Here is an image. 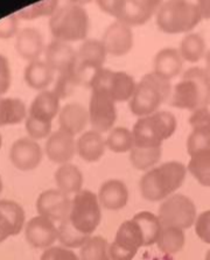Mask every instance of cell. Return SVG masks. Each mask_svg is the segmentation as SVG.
I'll list each match as a JSON object with an SVG mask.
<instances>
[{"instance_id": "obj_1", "label": "cell", "mask_w": 210, "mask_h": 260, "mask_svg": "<svg viewBox=\"0 0 210 260\" xmlns=\"http://www.w3.org/2000/svg\"><path fill=\"white\" fill-rule=\"evenodd\" d=\"M169 105L176 109L195 111L210 105V74L200 67H192L174 86Z\"/></svg>"}, {"instance_id": "obj_2", "label": "cell", "mask_w": 210, "mask_h": 260, "mask_svg": "<svg viewBox=\"0 0 210 260\" xmlns=\"http://www.w3.org/2000/svg\"><path fill=\"white\" fill-rule=\"evenodd\" d=\"M187 168L177 161H169L149 169L140 179L142 198L151 202L168 199L185 182Z\"/></svg>"}, {"instance_id": "obj_3", "label": "cell", "mask_w": 210, "mask_h": 260, "mask_svg": "<svg viewBox=\"0 0 210 260\" xmlns=\"http://www.w3.org/2000/svg\"><path fill=\"white\" fill-rule=\"evenodd\" d=\"M49 31L54 40L66 43L84 40L90 28L89 15L85 9L75 3L58 7L49 18Z\"/></svg>"}, {"instance_id": "obj_4", "label": "cell", "mask_w": 210, "mask_h": 260, "mask_svg": "<svg viewBox=\"0 0 210 260\" xmlns=\"http://www.w3.org/2000/svg\"><path fill=\"white\" fill-rule=\"evenodd\" d=\"M172 85L169 81L149 73L138 82L133 96L130 100V110L134 116L146 117L158 111L162 103L169 100Z\"/></svg>"}, {"instance_id": "obj_5", "label": "cell", "mask_w": 210, "mask_h": 260, "mask_svg": "<svg viewBox=\"0 0 210 260\" xmlns=\"http://www.w3.org/2000/svg\"><path fill=\"white\" fill-rule=\"evenodd\" d=\"M176 118L169 111H157L141 117L132 128L133 146L138 147H161L176 129Z\"/></svg>"}, {"instance_id": "obj_6", "label": "cell", "mask_w": 210, "mask_h": 260, "mask_svg": "<svg viewBox=\"0 0 210 260\" xmlns=\"http://www.w3.org/2000/svg\"><path fill=\"white\" fill-rule=\"evenodd\" d=\"M202 20L195 3L186 0H169L161 3L157 12V25L167 34L187 33Z\"/></svg>"}, {"instance_id": "obj_7", "label": "cell", "mask_w": 210, "mask_h": 260, "mask_svg": "<svg viewBox=\"0 0 210 260\" xmlns=\"http://www.w3.org/2000/svg\"><path fill=\"white\" fill-rule=\"evenodd\" d=\"M161 5L158 0H100L97 6L128 26H141L151 20Z\"/></svg>"}, {"instance_id": "obj_8", "label": "cell", "mask_w": 210, "mask_h": 260, "mask_svg": "<svg viewBox=\"0 0 210 260\" xmlns=\"http://www.w3.org/2000/svg\"><path fill=\"white\" fill-rule=\"evenodd\" d=\"M102 219L101 203L98 196L90 190H81L71 200L69 220L81 234L91 236Z\"/></svg>"}, {"instance_id": "obj_9", "label": "cell", "mask_w": 210, "mask_h": 260, "mask_svg": "<svg viewBox=\"0 0 210 260\" xmlns=\"http://www.w3.org/2000/svg\"><path fill=\"white\" fill-rule=\"evenodd\" d=\"M106 50L98 40H86L76 52L74 75L78 85L90 88L94 78L103 69L106 60Z\"/></svg>"}, {"instance_id": "obj_10", "label": "cell", "mask_w": 210, "mask_h": 260, "mask_svg": "<svg viewBox=\"0 0 210 260\" xmlns=\"http://www.w3.org/2000/svg\"><path fill=\"white\" fill-rule=\"evenodd\" d=\"M162 228L189 229L196 220V208L192 200L182 194L169 196L161 203L158 215Z\"/></svg>"}, {"instance_id": "obj_11", "label": "cell", "mask_w": 210, "mask_h": 260, "mask_svg": "<svg viewBox=\"0 0 210 260\" xmlns=\"http://www.w3.org/2000/svg\"><path fill=\"white\" fill-rule=\"evenodd\" d=\"M136 86V81L131 75L103 68L94 78L90 89L91 91H101L108 94L116 103H123L130 102Z\"/></svg>"}, {"instance_id": "obj_12", "label": "cell", "mask_w": 210, "mask_h": 260, "mask_svg": "<svg viewBox=\"0 0 210 260\" xmlns=\"http://www.w3.org/2000/svg\"><path fill=\"white\" fill-rule=\"evenodd\" d=\"M141 246H144V237L139 225L133 219L125 220L110 244L109 258L110 260H132Z\"/></svg>"}, {"instance_id": "obj_13", "label": "cell", "mask_w": 210, "mask_h": 260, "mask_svg": "<svg viewBox=\"0 0 210 260\" xmlns=\"http://www.w3.org/2000/svg\"><path fill=\"white\" fill-rule=\"evenodd\" d=\"M116 102L101 91H91L89 104V123L98 133L110 132L117 120Z\"/></svg>"}, {"instance_id": "obj_14", "label": "cell", "mask_w": 210, "mask_h": 260, "mask_svg": "<svg viewBox=\"0 0 210 260\" xmlns=\"http://www.w3.org/2000/svg\"><path fill=\"white\" fill-rule=\"evenodd\" d=\"M71 200L69 195L58 189H49L41 192L37 200L38 214L53 222H63L70 215Z\"/></svg>"}, {"instance_id": "obj_15", "label": "cell", "mask_w": 210, "mask_h": 260, "mask_svg": "<svg viewBox=\"0 0 210 260\" xmlns=\"http://www.w3.org/2000/svg\"><path fill=\"white\" fill-rule=\"evenodd\" d=\"M43 157L41 146L31 138H20L12 144L10 160L13 166L22 172H29L40 166Z\"/></svg>"}, {"instance_id": "obj_16", "label": "cell", "mask_w": 210, "mask_h": 260, "mask_svg": "<svg viewBox=\"0 0 210 260\" xmlns=\"http://www.w3.org/2000/svg\"><path fill=\"white\" fill-rule=\"evenodd\" d=\"M101 42L104 46L106 54L112 56H124L133 47V31L125 23L114 21L106 27Z\"/></svg>"}, {"instance_id": "obj_17", "label": "cell", "mask_w": 210, "mask_h": 260, "mask_svg": "<svg viewBox=\"0 0 210 260\" xmlns=\"http://www.w3.org/2000/svg\"><path fill=\"white\" fill-rule=\"evenodd\" d=\"M25 236L35 249H49L58 239V230L53 220L39 215L26 223Z\"/></svg>"}, {"instance_id": "obj_18", "label": "cell", "mask_w": 210, "mask_h": 260, "mask_svg": "<svg viewBox=\"0 0 210 260\" xmlns=\"http://www.w3.org/2000/svg\"><path fill=\"white\" fill-rule=\"evenodd\" d=\"M26 223V215L20 204L11 200L0 201V243L18 236Z\"/></svg>"}, {"instance_id": "obj_19", "label": "cell", "mask_w": 210, "mask_h": 260, "mask_svg": "<svg viewBox=\"0 0 210 260\" xmlns=\"http://www.w3.org/2000/svg\"><path fill=\"white\" fill-rule=\"evenodd\" d=\"M46 154L55 164H69L76 153V140L70 133L57 129L48 137L45 147Z\"/></svg>"}, {"instance_id": "obj_20", "label": "cell", "mask_w": 210, "mask_h": 260, "mask_svg": "<svg viewBox=\"0 0 210 260\" xmlns=\"http://www.w3.org/2000/svg\"><path fill=\"white\" fill-rule=\"evenodd\" d=\"M15 49L23 60L28 62L40 60L46 49L42 33L34 27L20 29L15 37Z\"/></svg>"}, {"instance_id": "obj_21", "label": "cell", "mask_w": 210, "mask_h": 260, "mask_svg": "<svg viewBox=\"0 0 210 260\" xmlns=\"http://www.w3.org/2000/svg\"><path fill=\"white\" fill-rule=\"evenodd\" d=\"M45 61L54 73L70 72L76 62V52L69 43L53 40L46 46Z\"/></svg>"}, {"instance_id": "obj_22", "label": "cell", "mask_w": 210, "mask_h": 260, "mask_svg": "<svg viewBox=\"0 0 210 260\" xmlns=\"http://www.w3.org/2000/svg\"><path fill=\"white\" fill-rule=\"evenodd\" d=\"M89 123V110L80 103H68L60 110L58 125L60 129L70 133L74 137L80 135Z\"/></svg>"}, {"instance_id": "obj_23", "label": "cell", "mask_w": 210, "mask_h": 260, "mask_svg": "<svg viewBox=\"0 0 210 260\" xmlns=\"http://www.w3.org/2000/svg\"><path fill=\"white\" fill-rule=\"evenodd\" d=\"M60 101L61 98L54 92V90H43L37 94L31 103L28 116L53 123L54 118L60 113Z\"/></svg>"}, {"instance_id": "obj_24", "label": "cell", "mask_w": 210, "mask_h": 260, "mask_svg": "<svg viewBox=\"0 0 210 260\" xmlns=\"http://www.w3.org/2000/svg\"><path fill=\"white\" fill-rule=\"evenodd\" d=\"M98 200L108 210H121L128 206L129 189L121 180H108L101 186Z\"/></svg>"}, {"instance_id": "obj_25", "label": "cell", "mask_w": 210, "mask_h": 260, "mask_svg": "<svg viewBox=\"0 0 210 260\" xmlns=\"http://www.w3.org/2000/svg\"><path fill=\"white\" fill-rule=\"evenodd\" d=\"M184 58L175 48H164L157 53L153 60V73L164 80L175 78L184 68Z\"/></svg>"}, {"instance_id": "obj_26", "label": "cell", "mask_w": 210, "mask_h": 260, "mask_svg": "<svg viewBox=\"0 0 210 260\" xmlns=\"http://www.w3.org/2000/svg\"><path fill=\"white\" fill-rule=\"evenodd\" d=\"M105 139L94 129L86 131L76 140V153L86 162H96L104 155Z\"/></svg>"}, {"instance_id": "obj_27", "label": "cell", "mask_w": 210, "mask_h": 260, "mask_svg": "<svg viewBox=\"0 0 210 260\" xmlns=\"http://www.w3.org/2000/svg\"><path fill=\"white\" fill-rule=\"evenodd\" d=\"M23 80L31 89L43 91L53 83L54 70L47 64L46 61L28 62L23 72Z\"/></svg>"}, {"instance_id": "obj_28", "label": "cell", "mask_w": 210, "mask_h": 260, "mask_svg": "<svg viewBox=\"0 0 210 260\" xmlns=\"http://www.w3.org/2000/svg\"><path fill=\"white\" fill-rule=\"evenodd\" d=\"M55 182L58 190L67 195H76L83 186V174L76 165L70 162L60 165L55 172Z\"/></svg>"}, {"instance_id": "obj_29", "label": "cell", "mask_w": 210, "mask_h": 260, "mask_svg": "<svg viewBox=\"0 0 210 260\" xmlns=\"http://www.w3.org/2000/svg\"><path fill=\"white\" fill-rule=\"evenodd\" d=\"M27 116L28 111L20 98L0 97V127L20 124Z\"/></svg>"}, {"instance_id": "obj_30", "label": "cell", "mask_w": 210, "mask_h": 260, "mask_svg": "<svg viewBox=\"0 0 210 260\" xmlns=\"http://www.w3.org/2000/svg\"><path fill=\"white\" fill-rule=\"evenodd\" d=\"M134 222H137L144 237V246H151L158 242L162 230L161 223L158 216L149 211H140L133 216Z\"/></svg>"}, {"instance_id": "obj_31", "label": "cell", "mask_w": 210, "mask_h": 260, "mask_svg": "<svg viewBox=\"0 0 210 260\" xmlns=\"http://www.w3.org/2000/svg\"><path fill=\"white\" fill-rule=\"evenodd\" d=\"M161 147H138L133 146L130 151V161L138 171H149L161 159Z\"/></svg>"}, {"instance_id": "obj_32", "label": "cell", "mask_w": 210, "mask_h": 260, "mask_svg": "<svg viewBox=\"0 0 210 260\" xmlns=\"http://www.w3.org/2000/svg\"><path fill=\"white\" fill-rule=\"evenodd\" d=\"M177 50L184 61L196 63L205 55V41L200 34L190 33L182 39Z\"/></svg>"}, {"instance_id": "obj_33", "label": "cell", "mask_w": 210, "mask_h": 260, "mask_svg": "<svg viewBox=\"0 0 210 260\" xmlns=\"http://www.w3.org/2000/svg\"><path fill=\"white\" fill-rule=\"evenodd\" d=\"M187 169L201 186L210 187V149L190 155Z\"/></svg>"}, {"instance_id": "obj_34", "label": "cell", "mask_w": 210, "mask_h": 260, "mask_svg": "<svg viewBox=\"0 0 210 260\" xmlns=\"http://www.w3.org/2000/svg\"><path fill=\"white\" fill-rule=\"evenodd\" d=\"M186 236L184 230L176 228H162L157 245L162 253L175 254L185 247Z\"/></svg>"}, {"instance_id": "obj_35", "label": "cell", "mask_w": 210, "mask_h": 260, "mask_svg": "<svg viewBox=\"0 0 210 260\" xmlns=\"http://www.w3.org/2000/svg\"><path fill=\"white\" fill-rule=\"evenodd\" d=\"M106 148L114 153H126L130 152L133 147V136L132 131L129 128L118 126L113 127L109 132L108 138L105 139Z\"/></svg>"}, {"instance_id": "obj_36", "label": "cell", "mask_w": 210, "mask_h": 260, "mask_svg": "<svg viewBox=\"0 0 210 260\" xmlns=\"http://www.w3.org/2000/svg\"><path fill=\"white\" fill-rule=\"evenodd\" d=\"M58 230V240L67 249H77L82 247L88 242L90 236L83 235L80 231L75 229L73 224L69 220V217L60 223Z\"/></svg>"}, {"instance_id": "obj_37", "label": "cell", "mask_w": 210, "mask_h": 260, "mask_svg": "<svg viewBox=\"0 0 210 260\" xmlns=\"http://www.w3.org/2000/svg\"><path fill=\"white\" fill-rule=\"evenodd\" d=\"M58 9V2L56 0H43L35 3L33 5L23 7L18 11L17 17L21 20H35L42 17H53V14Z\"/></svg>"}, {"instance_id": "obj_38", "label": "cell", "mask_w": 210, "mask_h": 260, "mask_svg": "<svg viewBox=\"0 0 210 260\" xmlns=\"http://www.w3.org/2000/svg\"><path fill=\"white\" fill-rule=\"evenodd\" d=\"M109 244L101 236L90 237L81 247V260H108Z\"/></svg>"}, {"instance_id": "obj_39", "label": "cell", "mask_w": 210, "mask_h": 260, "mask_svg": "<svg viewBox=\"0 0 210 260\" xmlns=\"http://www.w3.org/2000/svg\"><path fill=\"white\" fill-rule=\"evenodd\" d=\"M210 149V128H194L187 138V152L189 155Z\"/></svg>"}, {"instance_id": "obj_40", "label": "cell", "mask_w": 210, "mask_h": 260, "mask_svg": "<svg viewBox=\"0 0 210 260\" xmlns=\"http://www.w3.org/2000/svg\"><path fill=\"white\" fill-rule=\"evenodd\" d=\"M51 126H53V123L35 119V118H32L29 116H27L25 120L26 131L28 133L31 139L35 141L48 138L51 133Z\"/></svg>"}, {"instance_id": "obj_41", "label": "cell", "mask_w": 210, "mask_h": 260, "mask_svg": "<svg viewBox=\"0 0 210 260\" xmlns=\"http://www.w3.org/2000/svg\"><path fill=\"white\" fill-rule=\"evenodd\" d=\"M78 85L76 78L74 75V69H71L70 72L58 74L56 84H55L54 92L57 94L58 97L63 100L67 98L74 92V89Z\"/></svg>"}, {"instance_id": "obj_42", "label": "cell", "mask_w": 210, "mask_h": 260, "mask_svg": "<svg viewBox=\"0 0 210 260\" xmlns=\"http://www.w3.org/2000/svg\"><path fill=\"white\" fill-rule=\"evenodd\" d=\"M40 260H80V258L65 246H51L42 252Z\"/></svg>"}, {"instance_id": "obj_43", "label": "cell", "mask_w": 210, "mask_h": 260, "mask_svg": "<svg viewBox=\"0 0 210 260\" xmlns=\"http://www.w3.org/2000/svg\"><path fill=\"white\" fill-rule=\"evenodd\" d=\"M19 33V18L17 14H10L7 17L0 19V39L7 40L13 37H17Z\"/></svg>"}, {"instance_id": "obj_44", "label": "cell", "mask_w": 210, "mask_h": 260, "mask_svg": "<svg viewBox=\"0 0 210 260\" xmlns=\"http://www.w3.org/2000/svg\"><path fill=\"white\" fill-rule=\"evenodd\" d=\"M195 232L202 242L210 244V210L203 211L196 217Z\"/></svg>"}, {"instance_id": "obj_45", "label": "cell", "mask_w": 210, "mask_h": 260, "mask_svg": "<svg viewBox=\"0 0 210 260\" xmlns=\"http://www.w3.org/2000/svg\"><path fill=\"white\" fill-rule=\"evenodd\" d=\"M12 83L10 61L5 55L0 54V96L9 91Z\"/></svg>"}, {"instance_id": "obj_46", "label": "cell", "mask_w": 210, "mask_h": 260, "mask_svg": "<svg viewBox=\"0 0 210 260\" xmlns=\"http://www.w3.org/2000/svg\"><path fill=\"white\" fill-rule=\"evenodd\" d=\"M189 125L192 128H210V111L208 108L197 109L192 112L189 119Z\"/></svg>"}, {"instance_id": "obj_47", "label": "cell", "mask_w": 210, "mask_h": 260, "mask_svg": "<svg viewBox=\"0 0 210 260\" xmlns=\"http://www.w3.org/2000/svg\"><path fill=\"white\" fill-rule=\"evenodd\" d=\"M195 5L200 12L202 20H210V0H200L195 3Z\"/></svg>"}, {"instance_id": "obj_48", "label": "cell", "mask_w": 210, "mask_h": 260, "mask_svg": "<svg viewBox=\"0 0 210 260\" xmlns=\"http://www.w3.org/2000/svg\"><path fill=\"white\" fill-rule=\"evenodd\" d=\"M205 70L210 74V50L205 54Z\"/></svg>"}, {"instance_id": "obj_49", "label": "cell", "mask_w": 210, "mask_h": 260, "mask_svg": "<svg viewBox=\"0 0 210 260\" xmlns=\"http://www.w3.org/2000/svg\"><path fill=\"white\" fill-rule=\"evenodd\" d=\"M3 180H2V176H0V194H2V191H3Z\"/></svg>"}, {"instance_id": "obj_50", "label": "cell", "mask_w": 210, "mask_h": 260, "mask_svg": "<svg viewBox=\"0 0 210 260\" xmlns=\"http://www.w3.org/2000/svg\"><path fill=\"white\" fill-rule=\"evenodd\" d=\"M205 260H210V249L208 250L207 254H205Z\"/></svg>"}, {"instance_id": "obj_51", "label": "cell", "mask_w": 210, "mask_h": 260, "mask_svg": "<svg viewBox=\"0 0 210 260\" xmlns=\"http://www.w3.org/2000/svg\"><path fill=\"white\" fill-rule=\"evenodd\" d=\"M2 146H3V136L2 133H0V148H2Z\"/></svg>"}, {"instance_id": "obj_52", "label": "cell", "mask_w": 210, "mask_h": 260, "mask_svg": "<svg viewBox=\"0 0 210 260\" xmlns=\"http://www.w3.org/2000/svg\"><path fill=\"white\" fill-rule=\"evenodd\" d=\"M108 260H110V259H108Z\"/></svg>"}]
</instances>
